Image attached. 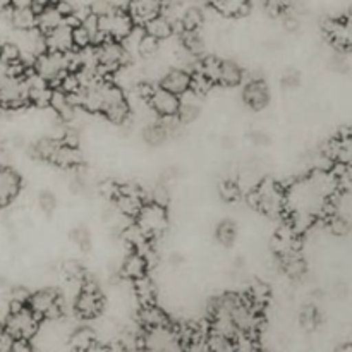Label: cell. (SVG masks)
Listing matches in <instances>:
<instances>
[{
    "label": "cell",
    "mask_w": 352,
    "mask_h": 352,
    "mask_svg": "<svg viewBox=\"0 0 352 352\" xmlns=\"http://www.w3.org/2000/svg\"><path fill=\"white\" fill-rule=\"evenodd\" d=\"M141 352H188V347L182 342L177 329L170 323L157 329L144 330L143 336L138 339Z\"/></svg>",
    "instance_id": "6da1fadb"
},
{
    "label": "cell",
    "mask_w": 352,
    "mask_h": 352,
    "mask_svg": "<svg viewBox=\"0 0 352 352\" xmlns=\"http://www.w3.org/2000/svg\"><path fill=\"white\" fill-rule=\"evenodd\" d=\"M251 199L261 212L270 217L282 215L287 208L285 189H282V186L278 182L272 181V179H265V181L258 182Z\"/></svg>",
    "instance_id": "7a4b0ae2"
},
{
    "label": "cell",
    "mask_w": 352,
    "mask_h": 352,
    "mask_svg": "<svg viewBox=\"0 0 352 352\" xmlns=\"http://www.w3.org/2000/svg\"><path fill=\"white\" fill-rule=\"evenodd\" d=\"M6 332L10 333L16 340L33 339L40 329V318L31 311L30 306L9 311L6 318Z\"/></svg>",
    "instance_id": "3957f363"
},
{
    "label": "cell",
    "mask_w": 352,
    "mask_h": 352,
    "mask_svg": "<svg viewBox=\"0 0 352 352\" xmlns=\"http://www.w3.org/2000/svg\"><path fill=\"white\" fill-rule=\"evenodd\" d=\"M136 226L146 234L148 237H157L167 229V210L158 203H144L143 208L136 215Z\"/></svg>",
    "instance_id": "277c9868"
},
{
    "label": "cell",
    "mask_w": 352,
    "mask_h": 352,
    "mask_svg": "<svg viewBox=\"0 0 352 352\" xmlns=\"http://www.w3.org/2000/svg\"><path fill=\"white\" fill-rule=\"evenodd\" d=\"M98 24L103 36L117 41H122L134 30V19L131 17V14L117 9V7L105 16H100Z\"/></svg>",
    "instance_id": "5b68a950"
},
{
    "label": "cell",
    "mask_w": 352,
    "mask_h": 352,
    "mask_svg": "<svg viewBox=\"0 0 352 352\" xmlns=\"http://www.w3.org/2000/svg\"><path fill=\"white\" fill-rule=\"evenodd\" d=\"M28 306L40 320H55L64 313V302L60 296L52 289H43L31 294Z\"/></svg>",
    "instance_id": "8992f818"
},
{
    "label": "cell",
    "mask_w": 352,
    "mask_h": 352,
    "mask_svg": "<svg viewBox=\"0 0 352 352\" xmlns=\"http://www.w3.org/2000/svg\"><path fill=\"white\" fill-rule=\"evenodd\" d=\"M96 54H98V64L103 69V72H116L126 65L129 60V54L124 48L122 41L110 40L105 38L102 43L96 47Z\"/></svg>",
    "instance_id": "52a82bcc"
},
{
    "label": "cell",
    "mask_w": 352,
    "mask_h": 352,
    "mask_svg": "<svg viewBox=\"0 0 352 352\" xmlns=\"http://www.w3.org/2000/svg\"><path fill=\"white\" fill-rule=\"evenodd\" d=\"M102 113L113 124H122L129 119V103H127L126 96L122 95L119 86L113 82H107L105 89V102H103Z\"/></svg>",
    "instance_id": "ba28073f"
},
{
    "label": "cell",
    "mask_w": 352,
    "mask_h": 352,
    "mask_svg": "<svg viewBox=\"0 0 352 352\" xmlns=\"http://www.w3.org/2000/svg\"><path fill=\"white\" fill-rule=\"evenodd\" d=\"M30 103L26 76H10L9 81L0 89V107L3 109H17Z\"/></svg>",
    "instance_id": "9c48e42d"
},
{
    "label": "cell",
    "mask_w": 352,
    "mask_h": 352,
    "mask_svg": "<svg viewBox=\"0 0 352 352\" xmlns=\"http://www.w3.org/2000/svg\"><path fill=\"white\" fill-rule=\"evenodd\" d=\"M74 309L81 318L86 320L96 318L102 313L103 298L98 289H96V285L88 284V282L82 284V287L79 289L78 298H76Z\"/></svg>",
    "instance_id": "30bf717a"
},
{
    "label": "cell",
    "mask_w": 352,
    "mask_h": 352,
    "mask_svg": "<svg viewBox=\"0 0 352 352\" xmlns=\"http://www.w3.org/2000/svg\"><path fill=\"white\" fill-rule=\"evenodd\" d=\"M148 105L164 119L165 117H175L181 109V96L162 88V86H157V88L151 89L150 96H148Z\"/></svg>",
    "instance_id": "8fae6325"
},
{
    "label": "cell",
    "mask_w": 352,
    "mask_h": 352,
    "mask_svg": "<svg viewBox=\"0 0 352 352\" xmlns=\"http://www.w3.org/2000/svg\"><path fill=\"white\" fill-rule=\"evenodd\" d=\"M116 205L120 215L136 217L144 205L143 192L138 188H134V186H122V188H117Z\"/></svg>",
    "instance_id": "7c38bea8"
},
{
    "label": "cell",
    "mask_w": 352,
    "mask_h": 352,
    "mask_svg": "<svg viewBox=\"0 0 352 352\" xmlns=\"http://www.w3.org/2000/svg\"><path fill=\"white\" fill-rule=\"evenodd\" d=\"M45 47L48 52H60V54L74 50V26L65 21L54 31L45 34Z\"/></svg>",
    "instance_id": "4fadbf2b"
},
{
    "label": "cell",
    "mask_w": 352,
    "mask_h": 352,
    "mask_svg": "<svg viewBox=\"0 0 352 352\" xmlns=\"http://www.w3.org/2000/svg\"><path fill=\"white\" fill-rule=\"evenodd\" d=\"M327 33L333 45L344 50H352V14L327 23Z\"/></svg>",
    "instance_id": "5bb4252c"
},
{
    "label": "cell",
    "mask_w": 352,
    "mask_h": 352,
    "mask_svg": "<svg viewBox=\"0 0 352 352\" xmlns=\"http://www.w3.org/2000/svg\"><path fill=\"white\" fill-rule=\"evenodd\" d=\"M26 82L28 91H30V103H33L36 107L50 105L52 95H54V89H52L50 82L45 81L34 71L31 74H26Z\"/></svg>",
    "instance_id": "9a60e30c"
},
{
    "label": "cell",
    "mask_w": 352,
    "mask_h": 352,
    "mask_svg": "<svg viewBox=\"0 0 352 352\" xmlns=\"http://www.w3.org/2000/svg\"><path fill=\"white\" fill-rule=\"evenodd\" d=\"M164 9V0H131L129 14L134 23L144 26L150 19L160 16Z\"/></svg>",
    "instance_id": "2e32d148"
},
{
    "label": "cell",
    "mask_w": 352,
    "mask_h": 352,
    "mask_svg": "<svg viewBox=\"0 0 352 352\" xmlns=\"http://www.w3.org/2000/svg\"><path fill=\"white\" fill-rule=\"evenodd\" d=\"M325 157L342 165H352V134H342L329 143Z\"/></svg>",
    "instance_id": "e0dca14e"
},
{
    "label": "cell",
    "mask_w": 352,
    "mask_h": 352,
    "mask_svg": "<svg viewBox=\"0 0 352 352\" xmlns=\"http://www.w3.org/2000/svg\"><path fill=\"white\" fill-rule=\"evenodd\" d=\"M191 81L192 76L189 74L186 69H172V71L165 72V74L162 76L160 86L181 96L191 89Z\"/></svg>",
    "instance_id": "ac0fdd59"
},
{
    "label": "cell",
    "mask_w": 352,
    "mask_h": 352,
    "mask_svg": "<svg viewBox=\"0 0 352 352\" xmlns=\"http://www.w3.org/2000/svg\"><path fill=\"white\" fill-rule=\"evenodd\" d=\"M21 177L9 167L0 168V206H6L19 195Z\"/></svg>",
    "instance_id": "d6986e66"
},
{
    "label": "cell",
    "mask_w": 352,
    "mask_h": 352,
    "mask_svg": "<svg viewBox=\"0 0 352 352\" xmlns=\"http://www.w3.org/2000/svg\"><path fill=\"white\" fill-rule=\"evenodd\" d=\"M244 100L253 109H265L268 105V100H270L267 82L261 81V79H254V81L248 82V86L244 88Z\"/></svg>",
    "instance_id": "ffe728a7"
},
{
    "label": "cell",
    "mask_w": 352,
    "mask_h": 352,
    "mask_svg": "<svg viewBox=\"0 0 352 352\" xmlns=\"http://www.w3.org/2000/svg\"><path fill=\"white\" fill-rule=\"evenodd\" d=\"M62 23H65V16L60 12V9L57 7V3H48L43 9L38 12V30L43 34L50 33L55 28L60 26Z\"/></svg>",
    "instance_id": "44dd1931"
},
{
    "label": "cell",
    "mask_w": 352,
    "mask_h": 352,
    "mask_svg": "<svg viewBox=\"0 0 352 352\" xmlns=\"http://www.w3.org/2000/svg\"><path fill=\"white\" fill-rule=\"evenodd\" d=\"M146 270H148V260L143 253H140V251L131 253L122 263V275L133 282L138 280V278L146 277Z\"/></svg>",
    "instance_id": "7402d4cb"
},
{
    "label": "cell",
    "mask_w": 352,
    "mask_h": 352,
    "mask_svg": "<svg viewBox=\"0 0 352 352\" xmlns=\"http://www.w3.org/2000/svg\"><path fill=\"white\" fill-rule=\"evenodd\" d=\"M50 107L54 109V112L60 117L62 120L69 122V120L74 119L76 116V103L72 102L71 95H67L65 91H62L60 88L54 89V95H52Z\"/></svg>",
    "instance_id": "603a6c76"
},
{
    "label": "cell",
    "mask_w": 352,
    "mask_h": 352,
    "mask_svg": "<svg viewBox=\"0 0 352 352\" xmlns=\"http://www.w3.org/2000/svg\"><path fill=\"white\" fill-rule=\"evenodd\" d=\"M98 342V336L89 327H81L76 329L69 337V346L74 352H89L91 347Z\"/></svg>",
    "instance_id": "cb8c5ba5"
},
{
    "label": "cell",
    "mask_w": 352,
    "mask_h": 352,
    "mask_svg": "<svg viewBox=\"0 0 352 352\" xmlns=\"http://www.w3.org/2000/svg\"><path fill=\"white\" fill-rule=\"evenodd\" d=\"M138 318H140V323L144 327V330L157 329V327H164L170 323L168 322V316L164 313V309H160L155 305L141 306Z\"/></svg>",
    "instance_id": "d4e9b609"
},
{
    "label": "cell",
    "mask_w": 352,
    "mask_h": 352,
    "mask_svg": "<svg viewBox=\"0 0 352 352\" xmlns=\"http://www.w3.org/2000/svg\"><path fill=\"white\" fill-rule=\"evenodd\" d=\"M81 158H82L81 151H79L78 146H69V144L62 143L60 141V144H58L52 162L62 168H72V167H78V165L81 164Z\"/></svg>",
    "instance_id": "484cf974"
},
{
    "label": "cell",
    "mask_w": 352,
    "mask_h": 352,
    "mask_svg": "<svg viewBox=\"0 0 352 352\" xmlns=\"http://www.w3.org/2000/svg\"><path fill=\"white\" fill-rule=\"evenodd\" d=\"M9 21L16 30L30 31L38 26V12L30 7V9H10Z\"/></svg>",
    "instance_id": "4316f807"
},
{
    "label": "cell",
    "mask_w": 352,
    "mask_h": 352,
    "mask_svg": "<svg viewBox=\"0 0 352 352\" xmlns=\"http://www.w3.org/2000/svg\"><path fill=\"white\" fill-rule=\"evenodd\" d=\"M143 28L144 31H146V34H150V36L157 38V40L160 41L168 40V38L172 36V33H174V24H172L164 14L150 19Z\"/></svg>",
    "instance_id": "83f0119b"
},
{
    "label": "cell",
    "mask_w": 352,
    "mask_h": 352,
    "mask_svg": "<svg viewBox=\"0 0 352 352\" xmlns=\"http://www.w3.org/2000/svg\"><path fill=\"white\" fill-rule=\"evenodd\" d=\"M213 9L226 17H239L250 9V0H215Z\"/></svg>",
    "instance_id": "f1b7e54d"
},
{
    "label": "cell",
    "mask_w": 352,
    "mask_h": 352,
    "mask_svg": "<svg viewBox=\"0 0 352 352\" xmlns=\"http://www.w3.org/2000/svg\"><path fill=\"white\" fill-rule=\"evenodd\" d=\"M134 296H136L140 306H150L155 305L157 299V289H155L153 282L150 278L143 277L134 280Z\"/></svg>",
    "instance_id": "f546056e"
},
{
    "label": "cell",
    "mask_w": 352,
    "mask_h": 352,
    "mask_svg": "<svg viewBox=\"0 0 352 352\" xmlns=\"http://www.w3.org/2000/svg\"><path fill=\"white\" fill-rule=\"evenodd\" d=\"M243 81V71L237 64L230 60H222V67H220L219 85L222 86H237Z\"/></svg>",
    "instance_id": "4dcf8cb0"
},
{
    "label": "cell",
    "mask_w": 352,
    "mask_h": 352,
    "mask_svg": "<svg viewBox=\"0 0 352 352\" xmlns=\"http://www.w3.org/2000/svg\"><path fill=\"white\" fill-rule=\"evenodd\" d=\"M205 351L206 352H236V342L234 339L220 333L210 332L205 339Z\"/></svg>",
    "instance_id": "1f68e13d"
},
{
    "label": "cell",
    "mask_w": 352,
    "mask_h": 352,
    "mask_svg": "<svg viewBox=\"0 0 352 352\" xmlns=\"http://www.w3.org/2000/svg\"><path fill=\"white\" fill-rule=\"evenodd\" d=\"M179 24H181L184 31H199L203 24H205V14L198 7H188L182 12L181 23Z\"/></svg>",
    "instance_id": "d6a6232c"
},
{
    "label": "cell",
    "mask_w": 352,
    "mask_h": 352,
    "mask_svg": "<svg viewBox=\"0 0 352 352\" xmlns=\"http://www.w3.org/2000/svg\"><path fill=\"white\" fill-rule=\"evenodd\" d=\"M58 144H60V141L52 140V138H43V140H40L33 146L34 157L41 158V160L52 162V158H54V155H55V151H57Z\"/></svg>",
    "instance_id": "836d02e7"
},
{
    "label": "cell",
    "mask_w": 352,
    "mask_h": 352,
    "mask_svg": "<svg viewBox=\"0 0 352 352\" xmlns=\"http://www.w3.org/2000/svg\"><path fill=\"white\" fill-rule=\"evenodd\" d=\"M333 175H336V182L339 191L352 192V165L337 164Z\"/></svg>",
    "instance_id": "e575fe53"
},
{
    "label": "cell",
    "mask_w": 352,
    "mask_h": 352,
    "mask_svg": "<svg viewBox=\"0 0 352 352\" xmlns=\"http://www.w3.org/2000/svg\"><path fill=\"white\" fill-rule=\"evenodd\" d=\"M167 136L168 131L164 124H153V126L146 127V131H144V140L151 146H160V144H164Z\"/></svg>",
    "instance_id": "d590c367"
},
{
    "label": "cell",
    "mask_w": 352,
    "mask_h": 352,
    "mask_svg": "<svg viewBox=\"0 0 352 352\" xmlns=\"http://www.w3.org/2000/svg\"><path fill=\"white\" fill-rule=\"evenodd\" d=\"M160 50V40L150 36V34L144 33V36L141 38L140 48H138V54L144 58H153L157 55V52Z\"/></svg>",
    "instance_id": "8d00e7d4"
},
{
    "label": "cell",
    "mask_w": 352,
    "mask_h": 352,
    "mask_svg": "<svg viewBox=\"0 0 352 352\" xmlns=\"http://www.w3.org/2000/svg\"><path fill=\"white\" fill-rule=\"evenodd\" d=\"M236 236H237L236 226H234L232 222H229V220L220 223L219 229H217V239H219L220 244H223V246H230V244H234Z\"/></svg>",
    "instance_id": "74e56055"
},
{
    "label": "cell",
    "mask_w": 352,
    "mask_h": 352,
    "mask_svg": "<svg viewBox=\"0 0 352 352\" xmlns=\"http://www.w3.org/2000/svg\"><path fill=\"white\" fill-rule=\"evenodd\" d=\"M270 299V289L265 284H254L250 291V301L258 308H263Z\"/></svg>",
    "instance_id": "f35d334b"
},
{
    "label": "cell",
    "mask_w": 352,
    "mask_h": 352,
    "mask_svg": "<svg viewBox=\"0 0 352 352\" xmlns=\"http://www.w3.org/2000/svg\"><path fill=\"white\" fill-rule=\"evenodd\" d=\"M62 272H64L65 278H67L69 282H74V284H85V272H82L81 265L78 263V261H67V263L64 265V268H62Z\"/></svg>",
    "instance_id": "ab89813d"
},
{
    "label": "cell",
    "mask_w": 352,
    "mask_h": 352,
    "mask_svg": "<svg viewBox=\"0 0 352 352\" xmlns=\"http://www.w3.org/2000/svg\"><path fill=\"white\" fill-rule=\"evenodd\" d=\"M19 74H24L23 62H19V64L9 65V64H6V62L0 60V89L6 86V82L9 81L10 76H19Z\"/></svg>",
    "instance_id": "60d3db41"
},
{
    "label": "cell",
    "mask_w": 352,
    "mask_h": 352,
    "mask_svg": "<svg viewBox=\"0 0 352 352\" xmlns=\"http://www.w3.org/2000/svg\"><path fill=\"white\" fill-rule=\"evenodd\" d=\"M220 196L226 201H236L239 198V186L232 181H226L220 184Z\"/></svg>",
    "instance_id": "b9f144b4"
},
{
    "label": "cell",
    "mask_w": 352,
    "mask_h": 352,
    "mask_svg": "<svg viewBox=\"0 0 352 352\" xmlns=\"http://www.w3.org/2000/svg\"><path fill=\"white\" fill-rule=\"evenodd\" d=\"M91 38H89V33L86 31V28L82 24H78L74 26V47L76 48H86L91 47Z\"/></svg>",
    "instance_id": "7bdbcfd3"
},
{
    "label": "cell",
    "mask_w": 352,
    "mask_h": 352,
    "mask_svg": "<svg viewBox=\"0 0 352 352\" xmlns=\"http://www.w3.org/2000/svg\"><path fill=\"white\" fill-rule=\"evenodd\" d=\"M301 325L305 327L306 330H313L316 325H318V313L313 306H308L305 311L301 313Z\"/></svg>",
    "instance_id": "ee69618b"
},
{
    "label": "cell",
    "mask_w": 352,
    "mask_h": 352,
    "mask_svg": "<svg viewBox=\"0 0 352 352\" xmlns=\"http://www.w3.org/2000/svg\"><path fill=\"white\" fill-rule=\"evenodd\" d=\"M38 203H40V208L43 210L47 215H50L52 212L55 210V206H57V201H55V196L52 195V192L48 191H43L40 195V198H38Z\"/></svg>",
    "instance_id": "f6af8a7d"
},
{
    "label": "cell",
    "mask_w": 352,
    "mask_h": 352,
    "mask_svg": "<svg viewBox=\"0 0 352 352\" xmlns=\"http://www.w3.org/2000/svg\"><path fill=\"white\" fill-rule=\"evenodd\" d=\"M89 9H91V12L95 14V16L100 17V16H105V14H109L110 10H113L116 7H113L109 0H93V2L89 3Z\"/></svg>",
    "instance_id": "bcb514c9"
},
{
    "label": "cell",
    "mask_w": 352,
    "mask_h": 352,
    "mask_svg": "<svg viewBox=\"0 0 352 352\" xmlns=\"http://www.w3.org/2000/svg\"><path fill=\"white\" fill-rule=\"evenodd\" d=\"M265 7L270 14L278 16V14H284L289 9V0H265Z\"/></svg>",
    "instance_id": "7dc6e473"
},
{
    "label": "cell",
    "mask_w": 352,
    "mask_h": 352,
    "mask_svg": "<svg viewBox=\"0 0 352 352\" xmlns=\"http://www.w3.org/2000/svg\"><path fill=\"white\" fill-rule=\"evenodd\" d=\"M72 241H74L79 248L86 250V248L89 246V241L91 239H89V232L86 229H76L74 232H72Z\"/></svg>",
    "instance_id": "c3c4849f"
},
{
    "label": "cell",
    "mask_w": 352,
    "mask_h": 352,
    "mask_svg": "<svg viewBox=\"0 0 352 352\" xmlns=\"http://www.w3.org/2000/svg\"><path fill=\"white\" fill-rule=\"evenodd\" d=\"M329 227H330V230L336 234H346L347 230H349L347 222L344 219H340V217H332L329 222Z\"/></svg>",
    "instance_id": "681fc988"
},
{
    "label": "cell",
    "mask_w": 352,
    "mask_h": 352,
    "mask_svg": "<svg viewBox=\"0 0 352 352\" xmlns=\"http://www.w3.org/2000/svg\"><path fill=\"white\" fill-rule=\"evenodd\" d=\"M151 201L158 203V205H167L168 203V195H167V189L164 186H157L151 192Z\"/></svg>",
    "instance_id": "f907efd6"
},
{
    "label": "cell",
    "mask_w": 352,
    "mask_h": 352,
    "mask_svg": "<svg viewBox=\"0 0 352 352\" xmlns=\"http://www.w3.org/2000/svg\"><path fill=\"white\" fill-rule=\"evenodd\" d=\"M14 346H16V339L10 333L3 332L0 336V352H12Z\"/></svg>",
    "instance_id": "816d5d0a"
},
{
    "label": "cell",
    "mask_w": 352,
    "mask_h": 352,
    "mask_svg": "<svg viewBox=\"0 0 352 352\" xmlns=\"http://www.w3.org/2000/svg\"><path fill=\"white\" fill-rule=\"evenodd\" d=\"M34 2H36V0H12L10 9H30V7L34 9Z\"/></svg>",
    "instance_id": "f5cc1de1"
},
{
    "label": "cell",
    "mask_w": 352,
    "mask_h": 352,
    "mask_svg": "<svg viewBox=\"0 0 352 352\" xmlns=\"http://www.w3.org/2000/svg\"><path fill=\"white\" fill-rule=\"evenodd\" d=\"M105 352H129V349L122 342H110L105 344Z\"/></svg>",
    "instance_id": "db71d44e"
},
{
    "label": "cell",
    "mask_w": 352,
    "mask_h": 352,
    "mask_svg": "<svg viewBox=\"0 0 352 352\" xmlns=\"http://www.w3.org/2000/svg\"><path fill=\"white\" fill-rule=\"evenodd\" d=\"M284 82H285V85H289V86H296L299 82V74L296 71H292L291 74H285Z\"/></svg>",
    "instance_id": "11a10c76"
},
{
    "label": "cell",
    "mask_w": 352,
    "mask_h": 352,
    "mask_svg": "<svg viewBox=\"0 0 352 352\" xmlns=\"http://www.w3.org/2000/svg\"><path fill=\"white\" fill-rule=\"evenodd\" d=\"M10 3H12V0H0V12L10 9Z\"/></svg>",
    "instance_id": "9f6ffc18"
},
{
    "label": "cell",
    "mask_w": 352,
    "mask_h": 352,
    "mask_svg": "<svg viewBox=\"0 0 352 352\" xmlns=\"http://www.w3.org/2000/svg\"><path fill=\"white\" fill-rule=\"evenodd\" d=\"M336 352H352V344H344Z\"/></svg>",
    "instance_id": "6f0895ef"
},
{
    "label": "cell",
    "mask_w": 352,
    "mask_h": 352,
    "mask_svg": "<svg viewBox=\"0 0 352 352\" xmlns=\"http://www.w3.org/2000/svg\"><path fill=\"white\" fill-rule=\"evenodd\" d=\"M3 332H6V325H3V323L0 322V336H2Z\"/></svg>",
    "instance_id": "680465c9"
}]
</instances>
